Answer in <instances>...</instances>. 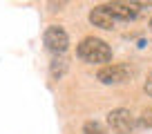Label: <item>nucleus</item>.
Listing matches in <instances>:
<instances>
[{
  "label": "nucleus",
  "mask_w": 152,
  "mask_h": 134,
  "mask_svg": "<svg viewBox=\"0 0 152 134\" xmlns=\"http://www.w3.org/2000/svg\"><path fill=\"white\" fill-rule=\"evenodd\" d=\"M76 56L83 63H92V65H107L112 60V47L105 43L103 38L96 36H85L81 43L76 45Z\"/></svg>",
  "instance_id": "nucleus-1"
},
{
  "label": "nucleus",
  "mask_w": 152,
  "mask_h": 134,
  "mask_svg": "<svg viewBox=\"0 0 152 134\" xmlns=\"http://www.w3.org/2000/svg\"><path fill=\"white\" fill-rule=\"evenodd\" d=\"M132 76H134V69L125 63H107V65L99 67V72H96V78L103 85H123Z\"/></svg>",
  "instance_id": "nucleus-2"
},
{
  "label": "nucleus",
  "mask_w": 152,
  "mask_h": 134,
  "mask_svg": "<svg viewBox=\"0 0 152 134\" xmlns=\"http://www.w3.org/2000/svg\"><path fill=\"white\" fill-rule=\"evenodd\" d=\"M105 121H107V130L114 132V134H134V130L139 127L137 116H134L130 110H125V107L110 110Z\"/></svg>",
  "instance_id": "nucleus-3"
},
{
  "label": "nucleus",
  "mask_w": 152,
  "mask_h": 134,
  "mask_svg": "<svg viewBox=\"0 0 152 134\" xmlns=\"http://www.w3.org/2000/svg\"><path fill=\"white\" fill-rule=\"evenodd\" d=\"M43 43L54 56H63L67 52V47H69V36H67V31L61 25H49L43 34Z\"/></svg>",
  "instance_id": "nucleus-4"
},
{
  "label": "nucleus",
  "mask_w": 152,
  "mask_h": 134,
  "mask_svg": "<svg viewBox=\"0 0 152 134\" xmlns=\"http://www.w3.org/2000/svg\"><path fill=\"white\" fill-rule=\"evenodd\" d=\"M103 7L116 23H130V20H137L139 16V5L134 2H107Z\"/></svg>",
  "instance_id": "nucleus-5"
},
{
  "label": "nucleus",
  "mask_w": 152,
  "mask_h": 134,
  "mask_svg": "<svg viewBox=\"0 0 152 134\" xmlns=\"http://www.w3.org/2000/svg\"><path fill=\"white\" fill-rule=\"evenodd\" d=\"M90 23L94 25V27H99V29H107V31H112V29H116V20L112 18V16L105 11V7L103 5H99V7H94V9L90 11Z\"/></svg>",
  "instance_id": "nucleus-6"
},
{
  "label": "nucleus",
  "mask_w": 152,
  "mask_h": 134,
  "mask_svg": "<svg viewBox=\"0 0 152 134\" xmlns=\"http://www.w3.org/2000/svg\"><path fill=\"white\" fill-rule=\"evenodd\" d=\"M49 72H52V78H61L67 72V60L63 56H54L52 65H49Z\"/></svg>",
  "instance_id": "nucleus-7"
},
{
  "label": "nucleus",
  "mask_w": 152,
  "mask_h": 134,
  "mask_svg": "<svg viewBox=\"0 0 152 134\" xmlns=\"http://www.w3.org/2000/svg\"><path fill=\"white\" fill-rule=\"evenodd\" d=\"M137 123H139V127L152 130V107H145V110L137 116Z\"/></svg>",
  "instance_id": "nucleus-8"
},
{
  "label": "nucleus",
  "mask_w": 152,
  "mask_h": 134,
  "mask_svg": "<svg viewBox=\"0 0 152 134\" xmlns=\"http://www.w3.org/2000/svg\"><path fill=\"white\" fill-rule=\"evenodd\" d=\"M83 134H107V130L99 123V121H87L83 125Z\"/></svg>",
  "instance_id": "nucleus-9"
},
{
  "label": "nucleus",
  "mask_w": 152,
  "mask_h": 134,
  "mask_svg": "<svg viewBox=\"0 0 152 134\" xmlns=\"http://www.w3.org/2000/svg\"><path fill=\"white\" fill-rule=\"evenodd\" d=\"M143 90H145V92H148V94H150V96H152V72H150V74H148V81H145V85H143Z\"/></svg>",
  "instance_id": "nucleus-10"
},
{
  "label": "nucleus",
  "mask_w": 152,
  "mask_h": 134,
  "mask_svg": "<svg viewBox=\"0 0 152 134\" xmlns=\"http://www.w3.org/2000/svg\"><path fill=\"white\" fill-rule=\"evenodd\" d=\"M150 29H152V18H150Z\"/></svg>",
  "instance_id": "nucleus-11"
}]
</instances>
